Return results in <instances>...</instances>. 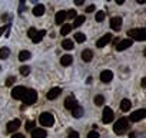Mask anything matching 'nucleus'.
<instances>
[{"label":"nucleus","instance_id":"393cba45","mask_svg":"<svg viewBox=\"0 0 146 138\" xmlns=\"http://www.w3.org/2000/svg\"><path fill=\"white\" fill-rule=\"evenodd\" d=\"M27 59H30V52H29V50H20V52H19V60L25 62V60H27Z\"/></svg>","mask_w":146,"mask_h":138},{"label":"nucleus","instance_id":"0eeeda50","mask_svg":"<svg viewBox=\"0 0 146 138\" xmlns=\"http://www.w3.org/2000/svg\"><path fill=\"white\" fill-rule=\"evenodd\" d=\"M145 117H146V109H137V111H135V112L129 117V119H130L132 122H137V121L143 119Z\"/></svg>","mask_w":146,"mask_h":138},{"label":"nucleus","instance_id":"4be33fe9","mask_svg":"<svg viewBox=\"0 0 146 138\" xmlns=\"http://www.w3.org/2000/svg\"><path fill=\"white\" fill-rule=\"evenodd\" d=\"M44 35H46V30H39V32H36V35L33 36V43H39L43 38H44Z\"/></svg>","mask_w":146,"mask_h":138},{"label":"nucleus","instance_id":"f03ea898","mask_svg":"<svg viewBox=\"0 0 146 138\" xmlns=\"http://www.w3.org/2000/svg\"><path fill=\"white\" fill-rule=\"evenodd\" d=\"M39 122L42 127H52L54 124V117L50 112H42L39 117Z\"/></svg>","mask_w":146,"mask_h":138},{"label":"nucleus","instance_id":"79ce46f5","mask_svg":"<svg viewBox=\"0 0 146 138\" xmlns=\"http://www.w3.org/2000/svg\"><path fill=\"white\" fill-rule=\"evenodd\" d=\"M129 137H130V138H137V137H139V134H137V132H130V135H129Z\"/></svg>","mask_w":146,"mask_h":138},{"label":"nucleus","instance_id":"dca6fc26","mask_svg":"<svg viewBox=\"0 0 146 138\" xmlns=\"http://www.w3.org/2000/svg\"><path fill=\"white\" fill-rule=\"evenodd\" d=\"M33 15L36 16V17H40V16H43L44 15V12H46V7L43 6V5H36L35 7H33Z\"/></svg>","mask_w":146,"mask_h":138},{"label":"nucleus","instance_id":"7ed1b4c3","mask_svg":"<svg viewBox=\"0 0 146 138\" xmlns=\"http://www.w3.org/2000/svg\"><path fill=\"white\" fill-rule=\"evenodd\" d=\"M127 35L135 39V40H139V42H143L146 39V30L145 29H130L127 32Z\"/></svg>","mask_w":146,"mask_h":138},{"label":"nucleus","instance_id":"7c9ffc66","mask_svg":"<svg viewBox=\"0 0 146 138\" xmlns=\"http://www.w3.org/2000/svg\"><path fill=\"white\" fill-rule=\"evenodd\" d=\"M105 12H96V16H95V19H96V22H103V19H105Z\"/></svg>","mask_w":146,"mask_h":138},{"label":"nucleus","instance_id":"cd10ccee","mask_svg":"<svg viewBox=\"0 0 146 138\" xmlns=\"http://www.w3.org/2000/svg\"><path fill=\"white\" fill-rule=\"evenodd\" d=\"M75 40H76L78 43H83V42L86 40V36H85V33H82V32H78V33L75 35Z\"/></svg>","mask_w":146,"mask_h":138},{"label":"nucleus","instance_id":"58836bf2","mask_svg":"<svg viewBox=\"0 0 146 138\" xmlns=\"http://www.w3.org/2000/svg\"><path fill=\"white\" fill-rule=\"evenodd\" d=\"M96 10V7H95V5H90L88 9H86V13H92V12H95Z\"/></svg>","mask_w":146,"mask_h":138},{"label":"nucleus","instance_id":"72a5a7b5","mask_svg":"<svg viewBox=\"0 0 146 138\" xmlns=\"http://www.w3.org/2000/svg\"><path fill=\"white\" fill-rule=\"evenodd\" d=\"M32 129H35V122L33 121H27L26 122V131H32Z\"/></svg>","mask_w":146,"mask_h":138},{"label":"nucleus","instance_id":"c9c22d12","mask_svg":"<svg viewBox=\"0 0 146 138\" xmlns=\"http://www.w3.org/2000/svg\"><path fill=\"white\" fill-rule=\"evenodd\" d=\"M26 0H20V5H19V12L22 13V12H25V9H26Z\"/></svg>","mask_w":146,"mask_h":138},{"label":"nucleus","instance_id":"4c0bfd02","mask_svg":"<svg viewBox=\"0 0 146 138\" xmlns=\"http://www.w3.org/2000/svg\"><path fill=\"white\" fill-rule=\"evenodd\" d=\"M88 138H100V137H99V134L96 131H92V132L88 134Z\"/></svg>","mask_w":146,"mask_h":138},{"label":"nucleus","instance_id":"ea45409f","mask_svg":"<svg viewBox=\"0 0 146 138\" xmlns=\"http://www.w3.org/2000/svg\"><path fill=\"white\" fill-rule=\"evenodd\" d=\"M7 27H9V25H6V26H2V27H0V36H2L6 30H7Z\"/></svg>","mask_w":146,"mask_h":138},{"label":"nucleus","instance_id":"aec40b11","mask_svg":"<svg viewBox=\"0 0 146 138\" xmlns=\"http://www.w3.org/2000/svg\"><path fill=\"white\" fill-rule=\"evenodd\" d=\"M130 107H132V104H130L129 99H122L120 101V111L122 112H127L130 109Z\"/></svg>","mask_w":146,"mask_h":138},{"label":"nucleus","instance_id":"6ab92c4d","mask_svg":"<svg viewBox=\"0 0 146 138\" xmlns=\"http://www.w3.org/2000/svg\"><path fill=\"white\" fill-rule=\"evenodd\" d=\"M72 62H73V56H70V55H63L60 58V63L63 66H69V65H72Z\"/></svg>","mask_w":146,"mask_h":138},{"label":"nucleus","instance_id":"a18cd8bd","mask_svg":"<svg viewBox=\"0 0 146 138\" xmlns=\"http://www.w3.org/2000/svg\"><path fill=\"white\" fill-rule=\"evenodd\" d=\"M145 86H146V78L142 79V88H145Z\"/></svg>","mask_w":146,"mask_h":138},{"label":"nucleus","instance_id":"a878e982","mask_svg":"<svg viewBox=\"0 0 146 138\" xmlns=\"http://www.w3.org/2000/svg\"><path fill=\"white\" fill-rule=\"evenodd\" d=\"M70 30H72V25H63L62 26V29H60V35H63V36H66V35H69L70 33Z\"/></svg>","mask_w":146,"mask_h":138},{"label":"nucleus","instance_id":"a19ab883","mask_svg":"<svg viewBox=\"0 0 146 138\" xmlns=\"http://www.w3.org/2000/svg\"><path fill=\"white\" fill-rule=\"evenodd\" d=\"M83 3H85V0H75V5L76 6H82Z\"/></svg>","mask_w":146,"mask_h":138},{"label":"nucleus","instance_id":"2f4dec72","mask_svg":"<svg viewBox=\"0 0 146 138\" xmlns=\"http://www.w3.org/2000/svg\"><path fill=\"white\" fill-rule=\"evenodd\" d=\"M73 17H76V10H73V9L67 10L66 12V19H73Z\"/></svg>","mask_w":146,"mask_h":138},{"label":"nucleus","instance_id":"09e8293b","mask_svg":"<svg viewBox=\"0 0 146 138\" xmlns=\"http://www.w3.org/2000/svg\"><path fill=\"white\" fill-rule=\"evenodd\" d=\"M0 69H2V66H0Z\"/></svg>","mask_w":146,"mask_h":138},{"label":"nucleus","instance_id":"f257e3e1","mask_svg":"<svg viewBox=\"0 0 146 138\" xmlns=\"http://www.w3.org/2000/svg\"><path fill=\"white\" fill-rule=\"evenodd\" d=\"M127 127H129L127 118H120V119L116 121V124H115V127H113V131H115L116 135H123V134L127 131Z\"/></svg>","mask_w":146,"mask_h":138},{"label":"nucleus","instance_id":"37998d69","mask_svg":"<svg viewBox=\"0 0 146 138\" xmlns=\"http://www.w3.org/2000/svg\"><path fill=\"white\" fill-rule=\"evenodd\" d=\"M12 138H25V135H22V134H16V135H13Z\"/></svg>","mask_w":146,"mask_h":138},{"label":"nucleus","instance_id":"e433bc0d","mask_svg":"<svg viewBox=\"0 0 146 138\" xmlns=\"http://www.w3.org/2000/svg\"><path fill=\"white\" fill-rule=\"evenodd\" d=\"M67 138H79V132L78 131H70Z\"/></svg>","mask_w":146,"mask_h":138},{"label":"nucleus","instance_id":"c85d7f7f","mask_svg":"<svg viewBox=\"0 0 146 138\" xmlns=\"http://www.w3.org/2000/svg\"><path fill=\"white\" fill-rule=\"evenodd\" d=\"M103 104H105V98H103V95H96V96H95V105L100 107V105H103Z\"/></svg>","mask_w":146,"mask_h":138},{"label":"nucleus","instance_id":"9b49d317","mask_svg":"<svg viewBox=\"0 0 146 138\" xmlns=\"http://www.w3.org/2000/svg\"><path fill=\"white\" fill-rule=\"evenodd\" d=\"M110 27H112V30H115V32L120 30V27H122V17H119V16L112 17V19H110Z\"/></svg>","mask_w":146,"mask_h":138},{"label":"nucleus","instance_id":"39448f33","mask_svg":"<svg viewBox=\"0 0 146 138\" xmlns=\"http://www.w3.org/2000/svg\"><path fill=\"white\" fill-rule=\"evenodd\" d=\"M26 92H27V89L25 86H16L12 91V98L13 99H23V96L26 95Z\"/></svg>","mask_w":146,"mask_h":138},{"label":"nucleus","instance_id":"4468645a","mask_svg":"<svg viewBox=\"0 0 146 138\" xmlns=\"http://www.w3.org/2000/svg\"><path fill=\"white\" fill-rule=\"evenodd\" d=\"M113 79V74H112V71H103V72H100V81L103 82V84H109L110 81Z\"/></svg>","mask_w":146,"mask_h":138},{"label":"nucleus","instance_id":"6e6552de","mask_svg":"<svg viewBox=\"0 0 146 138\" xmlns=\"http://www.w3.org/2000/svg\"><path fill=\"white\" fill-rule=\"evenodd\" d=\"M130 46H132V40H130V39H123V40L117 42V45H116V50H117V52H122V50L129 49Z\"/></svg>","mask_w":146,"mask_h":138},{"label":"nucleus","instance_id":"f704fd0d","mask_svg":"<svg viewBox=\"0 0 146 138\" xmlns=\"http://www.w3.org/2000/svg\"><path fill=\"white\" fill-rule=\"evenodd\" d=\"M36 32H37V30H36V29H35V27H30V29H29V30H27V36H29V38H30V39H33V36H35V35H36Z\"/></svg>","mask_w":146,"mask_h":138},{"label":"nucleus","instance_id":"412c9836","mask_svg":"<svg viewBox=\"0 0 146 138\" xmlns=\"http://www.w3.org/2000/svg\"><path fill=\"white\" fill-rule=\"evenodd\" d=\"M72 115L75 117V118H80V117L83 115V108H82L80 105H76L75 108L72 109Z\"/></svg>","mask_w":146,"mask_h":138},{"label":"nucleus","instance_id":"1a4fd4ad","mask_svg":"<svg viewBox=\"0 0 146 138\" xmlns=\"http://www.w3.org/2000/svg\"><path fill=\"white\" fill-rule=\"evenodd\" d=\"M110 40H112V33H106V35H103V36L96 42V46H98V48H105Z\"/></svg>","mask_w":146,"mask_h":138},{"label":"nucleus","instance_id":"49530a36","mask_svg":"<svg viewBox=\"0 0 146 138\" xmlns=\"http://www.w3.org/2000/svg\"><path fill=\"white\" fill-rule=\"evenodd\" d=\"M136 2H137L139 5H143V3H146V0H136Z\"/></svg>","mask_w":146,"mask_h":138},{"label":"nucleus","instance_id":"c756f323","mask_svg":"<svg viewBox=\"0 0 146 138\" xmlns=\"http://www.w3.org/2000/svg\"><path fill=\"white\" fill-rule=\"evenodd\" d=\"M29 74H30V68L29 66H20V75L27 76Z\"/></svg>","mask_w":146,"mask_h":138},{"label":"nucleus","instance_id":"de8ad7c7","mask_svg":"<svg viewBox=\"0 0 146 138\" xmlns=\"http://www.w3.org/2000/svg\"><path fill=\"white\" fill-rule=\"evenodd\" d=\"M32 2H33V3H36V2H37V0H32Z\"/></svg>","mask_w":146,"mask_h":138},{"label":"nucleus","instance_id":"a211bd4d","mask_svg":"<svg viewBox=\"0 0 146 138\" xmlns=\"http://www.w3.org/2000/svg\"><path fill=\"white\" fill-rule=\"evenodd\" d=\"M64 20H66V12H64V10L57 12V13H56V25H62Z\"/></svg>","mask_w":146,"mask_h":138},{"label":"nucleus","instance_id":"c03bdc74","mask_svg":"<svg viewBox=\"0 0 146 138\" xmlns=\"http://www.w3.org/2000/svg\"><path fill=\"white\" fill-rule=\"evenodd\" d=\"M115 2H116L117 5H123V3L126 2V0H115Z\"/></svg>","mask_w":146,"mask_h":138},{"label":"nucleus","instance_id":"423d86ee","mask_svg":"<svg viewBox=\"0 0 146 138\" xmlns=\"http://www.w3.org/2000/svg\"><path fill=\"white\" fill-rule=\"evenodd\" d=\"M113 118H115V114H113L112 108L105 107V109H103V115H102V121H103L105 124H110V122L113 121Z\"/></svg>","mask_w":146,"mask_h":138},{"label":"nucleus","instance_id":"473e14b6","mask_svg":"<svg viewBox=\"0 0 146 138\" xmlns=\"http://www.w3.org/2000/svg\"><path fill=\"white\" fill-rule=\"evenodd\" d=\"M15 81H16V78H15V76H10V78H7V79H6L5 85H6V86H12V85L15 84Z\"/></svg>","mask_w":146,"mask_h":138},{"label":"nucleus","instance_id":"ddd939ff","mask_svg":"<svg viewBox=\"0 0 146 138\" xmlns=\"http://www.w3.org/2000/svg\"><path fill=\"white\" fill-rule=\"evenodd\" d=\"M76 105H78V101L75 99V96L70 95V96H67V98L64 99V108H66V109H70V111H72Z\"/></svg>","mask_w":146,"mask_h":138},{"label":"nucleus","instance_id":"b1692460","mask_svg":"<svg viewBox=\"0 0 146 138\" xmlns=\"http://www.w3.org/2000/svg\"><path fill=\"white\" fill-rule=\"evenodd\" d=\"M62 48H63L64 50H72V49H73V42H72L70 39H64V40L62 42Z\"/></svg>","mask_w":146,"mask_h":138},{"label":"nucleus","instance_id":"5701e85b","mask_svg":"<svg viewBox=\"0 0 146 138\" xmlns=\"http://www.w3.org/2000/svg\"><path fill=\"white\" fill-rule=\"evenodd\" d=\"M85 20H86V17H85V16H76L72 27H79V26H82V25L85 23Z\"/></svg>","mask_w":146,"mask_h":138},{"label":"nucleus","instance_id":"20e7f679","mask_svg":"<svg viewBox=\"0 0 146 138\" xmlns=\"http://www.w3.org/2000/svg\"><path fill=\"white\" fill-rule=\"evenodd\" d=\"M36 101H37V92L35 89H29L26 92V95L23 96L25 105H33V104H36Z\"/></svg>","mask_w":146,"mask_h":138},{"label":"nucleus","instance_id":"bb28decb","mask_svg":"<svg viewBox=\"0 0 146 138\" xmlns=\"http://www.w3.org/2000/svg\"><path fill=\"white\" fill-rule=\"evenodd\" d=\"M9 55H10L9 48H2V49H0V59H7Z\"/></svg>","mask_w":146,"mask_h":138},{"label":"nucleus","instance_id":"f8f14e48","mask_svg":"<svg viewBox=\"0 0 146 138\" xmlns=\"http://www.w3.org/2000/svg\"><path fill=\"white\" fill-rule=\"evenodd\" d=\"M30 134H32V138H46L47 137V132L43 128H35L30 131Z\"/></svg>","mask_w":146,"mask_h":138},{"label":"nucleus","instance_id":"f3484780","mask_svg":"<svg viewBox=\"0 0 146 138\" xmlns=\"http://www.w3.org/2000/svg\"><path fill=\"white\" fill-rule=\"evenodd\" d=\"M82 59H83V62H90L93 59V52L90 49H85L82 52Z\"/></svg>","mask_w":146,"mask_h":138},{"label":"nucleus","instance_id":"9d476101","mask_svg":"<svg viewBox=\"0 0 146 138\" xmlns=\"http://www.w3.org/2000/svg\"><path fill=\"white\" fill-rule=\"evenodd\" d=\"M20 128V119H13V121H9L7 125H6V129L7 132H15Z\"/></svg>","mask_w":146,"mask_h":138},{"label":"nucleus","instance_id":"2eb2a0df","mask_svg":"<svg viewBox=\"0 0 146 138\" xmlns=\"http://www.w3.org/2000/svg\"><path fill=\"white\" fill-rule=\"evenodd\" d=\"M60 92H62V89L56 86V88H52V89H50V91L47 92V95H46V96H47V99L53 101V99H56V98H57V96L60 95Z\"/></svg>","mask_w":146,"mask_h":138}]
</instances>
